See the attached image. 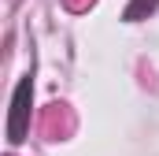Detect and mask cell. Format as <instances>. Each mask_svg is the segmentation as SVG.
I'll use <instances>...</instances> for the list:
<instances>
[{"label":"cell","instance_id":"7a4b0ae2","mask_svg":"<svg viewBox=\"0 0 159 156\" xmlns=\"http://www.w3.org/2000/svg\"><path fill=\"white\" fill-rule=\"evenodd\" d=\"M156 7H159V0H129L126 11H122V19H126V22H141V19H148Z\"/></svg>","mask_w":159,"mask_h":156},{"label":"cell","instance_id":"6da1fadb","mask_svg":"<svg viewBox=\"0 0 159 156\" xmlns=\"http://www.w3.org/2000/svg\"><path fill=\"white\" fill-rule=\"evenodd\" d=\"M30 104H34V75H22L11 93V115H7V141L22 145L30 130Z\"/></svg>","mask_w":159,"mask_h":156}]
</instances>
